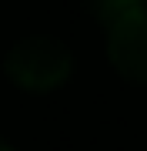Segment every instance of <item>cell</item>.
<instances>
[{"mask_svg": "<svg viewBox=\"0 0 147 151\" xmlns=\"http://www.w3.org/2000/svg\"><path fill=\"white\" fill-rule=\"evenodd\" d=\"M87 4L104 27H110V24L124 20V17H131L137 10H147V0H87Z\"/></svg>", "mask_w": 147, "mask_h": 151, "instance_id": "3957f363", "label": "cell"}, {"mask_svg": "<svg viewBox=\"0 0 147 151\" xmlns=\"http://www.w3.org/2000/svg\"><path fill=\"white\" fill-rule=\"evenodd\" d=\"M107 60L120 77L147 84V10L107 27Z\"/></svg>", "mask_w": 147, "mask_h": 151, "instance_id": "7a4b0ae2", "label": "cell"}, {"mask_svg": "<svg viewBox=\"0 0 147 151\" xmlns=\"http://www.w3.org/2000/svg\"><path fill=\"white\" fill-rule=\"evenodd\" d=\"M0 151H13V148H10V145H7V141H0Z\"/></svg>", "mask_w": 147, "mask_h": 151, "instance_id": "277c9868", "label": "cell"}, {"mask_svg": "<svg viewBox=\"0 0 147 151\" xmlns=\"http://www.w3.org/2000/svg\"><path fill=\"white\" fill-rule=\"evenodd\" d=\"M70 67H74V57L67 50V44L57 37H47V34L17 40L4 60L7 77L17 87L33 91V94H47L60 87L70 77Z\"/></svg>", "mask_w": 147, "mask_h": 151, "instance_id": "6da1fadb", "label": "cell"}]
</instances>
